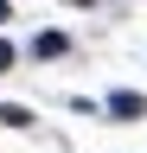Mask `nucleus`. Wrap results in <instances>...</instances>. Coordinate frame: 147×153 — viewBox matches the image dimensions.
<instances>
[{"label": "nucleus", "instance_id": "6", "mask_svg": "<svg viewBox=\"0 0 147 153\" xmlns=\"http://www.w3.org/2000/svg\"><path fill=\"white\" fill-rule=\"evenodd\" d=\"M77 7H90V0H77Z\"/></svg>", "mask_w": 147, "mask_h": 153}, {"label": "nucleus", "instance_id": "5", "mask_svg": "<svg viewBox=\"0 0 147 153\" xmlns=\"http://www.w3.org/2000/svg\"><path fill=\"white\" fill-rule=\"evenodd\" d=\"M7 19H13V7H7V0H0V26H7Z\"/></svg>", "mask_w": 147, "mask_h": 153}, {"label": "nucleus", "instance_id": "3", "mask_svg": "<svg viewBox=\"0 0 147 153\" xmlns=\"http://www.w3.org/2000/svg\"><path fill=\"white\" fill-rule=\"evenodd\" d=\"M0 121H7V128H32V115H26L19 102H7V108H0Z\"/></svg>", "mask_w": 147, "mask_h": 153}, {"label": "nucleus", "instance_id": "4", "mask_svg": "<svg viewBox=\"0 0 147 153\" xmlns=\"http://www.w3.org/2000/svg\"><path fill=\"white\" fill-rule=\"evenodd\" d=\"M7 64H13V45H7V38H0V70H7Z\"/></svg>", "mask_w": 147, "mask_h": 153}, {"label": "nucleus", "instance_id": "2", "mask_svg": "<svg viewBox=\"0 0 147 153\" xmlns=\"http://www.w3.org/2000/svg\"><path fill=\"white\" fill-rule=\"evenodd\" d=\"M32 51H39V57H58V51H64V32H39V45H32Z\"/></svg>", "mask_w": 147, "mask_h": 153}, {"label": "nucleus", "instance_id": "1", "mask_svg": "<svg viewBox=\"0 0 147 153\" xmlns=\"http://www.w3.org/2000/svg\"><path fill=\"white\" fill-rule=\"evenodd\" d=\"M109 115H122V121H141V115H147V96H134V89H115V96H109Z\"/></svg>", "mask_w": 147, "mask_h": 153}]
</instances>
